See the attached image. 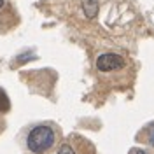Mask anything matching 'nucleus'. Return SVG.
<instances>
[{
  "instance_id": "obj_8",
  "label": "nucleus",
  "mask_w": 154,
  "mask_h": 154,
  "mask_svg": "<svg viewBox=\"0 0 154 154\" xmlns=\"http://www.w3.org/2000/svg\"><path fill=\"white\" fill-rule=\"evenodd\" d=\"M4 2H5V0H0V7H2V5H4Z\"/></svg>"
},
{
  "instance_id": "obj_4",
  "label": "nucleus",
  "mask_w": 154,
  "mask_h": 154,
  "mask_svg": "<svg viewBox=\"0 0 154 154\" xmlns=\"http://www.w3.org/2000/svg\"><path fill=\"white\" fill-rule=\"evenodd\" d=\"M84 7H88V16H89V18H93V16H95V11H96V4H95V0H89V2H86V4H84Z\"/></svg>"
},
{
  "instance_id": "obj_3",
  "label": "nucleus",
  "mask_w": 154,
  "mask_h": 154,
  "mask_svg": "<svg viewBox=\"0 0 154 154\" xmlns=\"http://www.w3.org/2000/svg\"><path fill=\"white\" fill-rule=\"evenodd\" d=\"M56 154H77V147L68 140V142H65V144L60 147V151Z\"/></svg>"
},
{
  "instance_id": "obj_6",
  "label": "nucleus",
  "mask_w": 154,
  "mask_h": 154,
  "mask_svg": "<svg viewBox=\"0 0 154 154\" xmlns=\"http://www.w3.org/2000/svg\"><path fill=\"white\" fill-rule=\"evenodd\" d=\"M149 144L154 145V125L151 126V130H149Z\"/></svg>"
},
{
  "instance_id": "obj_5",
  "label": "nucleus",
  "mask_w": 154,
  "mask_h": 154,
  "mask_svg": "<svg viewBox=\"0 0 154 154\" xmlns=\"http://www.w3.org/2000/svg\"><path fill=\"white\" fill-rule=\"evenodd\" d=\"M9 109V100L4 95V91H0V110H7Z\"/></svg>"
},
{
  "instance_id": "obj_7",
  "label": "nucleus",
  "mask_w": 154,
  "mask_h": 154,
  "mask_svg": "<svg viewBox=\"0 0 154 154\" xmlns=\"http://www.w3.org/2000/svg\"><path fill=\"white\" fill-rule=\"evenodd\" d=\"M135 154H147V152H144V151H137Z\"/></svg>"
},
{
  "instance_id": "obj_2",
  "label": "nucleus",
  "mask_w": 154,
  "mask_h": 154,
  "mask_svg": "<svg viewBox=\"0 0 154 154\" xmlns=\"http://www.w3.org/2000/svg\"><path fill=\"white\" fill-rule=\"evenodd\" d=\"M125 67V58L114 54V53H105L96 60V68L100 72H112V70H119Z\"/></svg>"
},
{
  "instance_id": "obj_1",
  "label": "nucleus",
  "mask_w": 154,
  "mask_h": 154,
  "mask_svg": "<svg viewBox=\"0 0 154 154\" xmlns=\"http://www.w3.org/2000/svg\"><path fill=\"white\" fill-rule=\"evenodd\" d=\"M56 142V131L48 125H38L30 130L26 137V147L33 154H44L54 145Z\"/></svg>"
}]
</instances>
